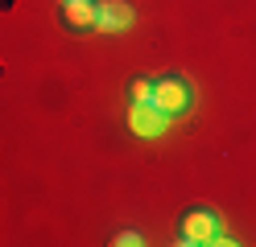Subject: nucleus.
Wrapping results in <instances>:
<instances>
[{"instance_id":"f257e3e1","label":"nucleus","mask_w":256,"mask_h":247,"mask_svg":"<svg viewBox=\"0 0 256 247\" xmlns=\"http://www.w3.org/2000/svg\"><path fill=\"white\" fill-rule=\"evenodd\" d=\"M153 107H162L166 115H182L190 107V87L182 78H162V82H153V99H149Z\"/></svg>"},{"instance_id":"f03ea898","label":"nucleus","mask_w":256,"mask_h":247,"mask_svg":"<svg viewBox=\"0 0 256 247\" xmlns=\"http://www.w3.org/2000/svg\"><path fill=\"white\" fill-rule=\"evenodd\" d=\"M182 243H232V239H223V235H219L215 214H206V210H190L186 219H182Z\"/></svg>"},{"instance_id":"7ed1b4c3","label":"nucleus","mask_w":256,"mask_h":247,"mask_svg":"<svg viewBox=\"0 0 256 247\" xmlns=\"http://www.w3.org/2000/svg\"><path fill=\"white\" fill-rule=\"evenodd\" d=\"M170 124V115L162 107H153V103H132L128 107V128L136 132V136H162Z\"/></svg>"},{"instance_id":"20e7f679","label":"nucleus","mask_w":256,"mask_h":247,"mask_svg":"<svg viewBox=\"0 0 256 247\" xmlns=\"http://www.w3.org/2000/svg\"><path fill=\"white\" fill-rule=\"evenodd\" d=\"M62 21L70 29H95L100 4H95V0H62Z\"/></svg>"},{"instance_id":"39448f33","label":"nucleus","mask_w":256,"mask_h":247,"mask_svg":"<svg viewBox=\"0 0 256 247\" xmlns=\"http://www.w3.org/2000/svg\"><path fill=\"white\" fill-rule=\"evenodd\" d=\"M128 25H132V8H128V4H120V0L100 4V21H95V29L116 33V29H128Z\"/></svg>"},{"instance_id":"423d86ee","label":"nucleus","mask_w":256,"mask_h":247,"mask_svg":"<svg viewBox=\"0 0 256 247\" xmlns=\"http://www.w3.org/2000/svg\"><path fill=\"white\" fill-rule=\"evenodd\" d=\"M149 99H153V82H145V78H140L136 87H132V103H149Z\"/></svg>"},{"instance_id":"0eeeda50","label":"nucleus","mask_w":256,"mask_h":247,"mask_svg":"<svg viewBox=\"0 0 256 247\" xmlns=\"http://www.w3.org/2000/svg\"><path fill=\"white\" fill-rule=\"evenodd\" d=\"M116 243H132V247H136V243H140V235H132V231H124V235H116Z\"/></svg>"}]
</instances>
